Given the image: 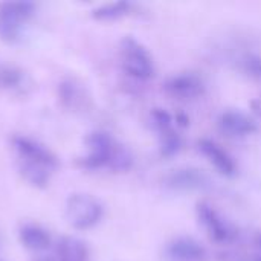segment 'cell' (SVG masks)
<instances>
[{"mask_svg": "<svg viewBox=\"0 0 261 261\" xmlns=\"http://www.w3.org/2000/svg\"><path fill=\"white\" fill-rule=\"evenodd\" d=\"M133 5L130 2H113V3H106L101 5L98 8H95L92 11V17L96 20H104V21H110V20H118L127 14H130Z\"/></svg>", "mask_w": 261, "mask_h": 261, "instance_id": "15", "label": "cell"}, {"mask_svg": "<svg viewBox=\"0 0 261 261\" xmlns=\"http://www.w3.org/2000/svg\"><path fill=\"white\" fill-rule=\"evenodd\" d=\"M197 217L210 237L217 243H232L239 237V229L210 202L203 200L197 203Z\"/></svg>", "mask_w": 261, "mask_h": 261, "instance_id": "6", "label": "cell"}, {"mask_svg": "<svg viewBox=\"0 0 261 261\" xmlns=\"http://www.w3.org/2000/svg\"><path fill=\"white\" fill-rule=\"evenodd\" d=\"M20 243L34 252H44L52 246V237L47 229H44L40 225L35 223H28L20 228L18 232Z\"/></svg>", "mask_w": 261, "mask_h": 261, "instance_id": "14", "label": "cell"}, {"mask_svg": "<svg viewBox=\"0 0 261 261\" xmlns=\"http://www.w3.org/2000/svg\"><path fill=\"white\" fill-rule=\"evenodd\" d=\"M87 154L81 159V165L87 170L110 168L113 171H128L133 165V156L107 132H92L86 138Z\"/></svg>", "mask_w": 261, "mask_h": 261, "instance_id": "2", "label": "cell"}, {"mask_svg": "<svg viewBox=\"0 0 261 261\" xmlns=\"http://www.w3.org/2000/svg\"><path fill=\"white\" fill-rule=\"evenodd\" d=\"M257 243H258V245H260V246H261V234H260V236H258V239H257Z\"/></svg>", "mask_w": 261, "mask_h": 261, "instance_id": "20", "label": "cell"}, {"mask_svg": "<svg viewBox=\"0 0 261 261\" xmlns=\"http://www.w3.org/2000/svg\"><path fill=\"white\" fill-rule=\"evenodd\" d=\"M12 147L17 153L18 170L23 179L35 188H46L58 167L57 156L47 147L28 136H14Z\"/></svg>", "mask_w": 261, "mask_h": 261, "instance_id": "1", "label": "cell"}, {"mask_svg": "<svg viewBox=\"0 0 261 261\" xmlns=\"http://www.w3.org/2000/svg\"><path fill=\"white\" fill-rule=\"evenodd\" d=\"M151 119L156 130L161 135V145L164 156H173L180 148V136L176 132L177 119H174L168 112L162 109H154L151 112Z\"/></svg>", "mask_w": 261, "mask_h": 261, "instance_id": "7", "label": "cell"}, {"mask_svg": "<svg viewBox=\"0 0 261 261\" xmlns=\"http://www.w3.org/2000/svg\"><path fill=\"white\" fill-rule=\"evenodd\" d=\"M121 64L124 72L139 81H147L154 75V63L148 49L133 37L121 41Z\"/></svg>", "mask_w": 261, "mask_h": 261, "instance_id": "4", "label": "cell"}, {"mask_svg": "<svg viewBox=\"0 0 261 261\" xmlns=\"http://www.w3.org/2000/svg\"><path fill=\"white\" fill-rule=\"evenodd\" d=\"M165 261H206V249L193 237L173 239L164 251Z\"/></svg>", "mask_w": 261, "mask_h": 261, "instance_id": "10", "label": "cell"}, {"mask_svg": "<svg viewBox=\"0 0 261 261\" xmlns=\"http://www.w3.org/2000/svg\"><path fill=\"white\" fill-rule=\"evenodd\" d=\"M64 216L72 228L86 231L101 222L104 216V208L101 202L93 196L86 193H75L70 194L66 200Z\"/></svg>", "mask_w": 261, "mask_h": 261, "instance_id": "3", "label": "cell"}, {"mask_svg": "<svg viewBox=\"0 0 261 261\" xmlns=\"http://www.w3.org/2000/svg\"><path fill=\"white\" fill-rule=\"evenodd\" d=\"M254 261H261V255H260V257H257V258H255Z\"/></svg>", "mask_w": 261, "mask_h": 261, "instance_id": "21", "label": "cell"}, {"mask_svg": "<svg viewBox=\"0 0 261 261\" xmlns=\"http://www.w3.org/2000/svg\"><path fill=\"white\" fill-rule=\"evenodd\" d=\"M165 185L173 190L193 191V190H206L211 182L205 173L197 168H177L165 176Z\"/></svg>", "mask_w": 261, "mask_h": 261, "instance_id": "11", "label": "cell"}, {"mask_svg": "<svg viewBox=\"0 0 261 261\" xmlns=\"http://www.w3.org/2000/svg\"><path fill=\"white\" fill-rule=\"evenodd\" d=\"M251 109H252V112H254L258 118H261V96H258V98H255V99L251 101Z\"/></svg>", "mask_w": 261, "mask_h": 261, "instance_id": "19", "label": "cell"}, {"mask_svg": "<svg viewBox=\"0 0 261 261\" xmlns=\"http://www.w3.org/2000/svg\"><path fill=\"white\" fill-rule=\"evenodd\" d=\"M34 12L35 5L31 2L0 3V38L8 43H17L21 38L23 26Z\"/></svg>", "mask_w": 261, "mask_h": 261, "instance_id": "5", "label": "cell"}, {"mask_svg": "<svg viewBox=\"0 0 261 261\" xmlns=\"http://www.w3.org/2000/svg\"><path fill=\"white\" fill-rule=\"evenodd\" d=\"M242 66H243V70L255 78L257 81H261V57L260 55H255V54H248L245 55V58L242 60Z\"/></svg>", "mask_w": 261, "mask_h": 261, "instance_id": "17", "label": "cell"}, {"mask_svg": "<svg viewBox=\"0 0 261 261\" xmlns=\"http://www.w3.org/2000/svg\"><path fill=\"white\" fill-rule=\"evenodd\" d=\"M199 150L214 165V168L220 174L228 176V177L236 176V173H237V164H236V161L217 142H214L211 139H202V141H199Z\"/></svg>", "mask_w": 261, "mask_h": 261, "instance_id": "13", "label": "cell"}, {"mask_svg": "<svg viewBox=\"0 0 261 261\" xmlns=\"http://www.w3.org/2000/svg\"><path fill=\"white\" fill-rule=\"evenodd\" d=\"M165 92L176 98V99H194L197 96H200L203 93V81L191 72H184V73H177L173 75L171 78H168L164 84Z\"/></svg>", "mask_w": 261, "mask_h": 261, "instance_id": "9", "label": "cell"}, {"mask_svg": "<svg viewBox=\"0 0 261 261\" xmlns=\"http://www.w3.org/2000/svg\"><path fill=\"white\" fill-rule=\"evenodd\" d=\"M60 93H61V99H63V102L66 104V106H69V107H78L84 99V96H83V89L78 86V84H75L73 81H66V83H63L61 84V87H60Z\"/></svg>", "mask_w": 261, "mask_h": 261, "instance_id": "16", "label": "cell"}, {"mask_svg": "<svg viewBox=\"0 0 261 261\" xmlns=\"http://www.w3.org/2000/svg\"><path fill=\"white\" fill-rule=\"evenodd\" d=\"M219 128L232 138H245L257 132V122L239 110H226L219 116Z\"/></svg>", "mask_w": 261, "mask_h": 261, "instance_id": "12", "label": "cell"}, {"mask_svg": "<svg viewBox=\"0 0 261 261\" xmlns=\"http://www.w3.org/2000/svg\"><path fill=\"white\" fill-rule=\"evenodd\" d=\"M0 81L3 86H8V87H15L20 84L21 81V73L15 69H5L2 73H0Z\"/></svg>", "mask_w": 261, "mask_h": 261, "instance_id": "18", "label": "cell"}, {"mask_svg": "<svg viewBox=\"0 0 261 261\" xmlns=\"http://www.w3.org/2000/svg\"><path fill=\"white\" fill-rule=\"evenodd\" d=\"M90 252L87 245L76 237H61L50 254L38 255L35 261H89Z\"/></svg>", "mask_w": 261, "mask_h": 261, "instance_id": "8", "label": "cell"}]
</instances>
